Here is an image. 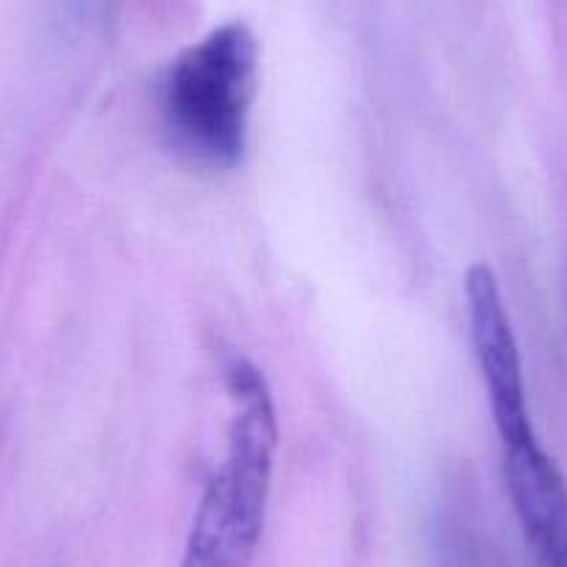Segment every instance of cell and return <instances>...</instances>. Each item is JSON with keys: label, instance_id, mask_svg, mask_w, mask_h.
Segmentation results:
<instances>
[{"label": "cell", "instance_id": "6da1fadb", "mask_svg": "<svg viewBox=\"0 0 567 567\" xmlns=\"http://www.w3.org/2000/svg\"><path fill=\"white\" fill-rule=\"evenodd\" d=\"M226 390V456L200 495L178 567H250L265 532L278 449L276 403L265 373L248 359L228 364Z\"/></svg>", "mask_w": 567, "mask_h": 567}, {"label": "cell", "instance_id": "3957f363", "mask_svg": "<svg viewBox=\"0 0 567 567\" xmlns=\"http://www.w3.org/2000/svg\"><path fill=\"white\" fill-rule=\"evenodd\" d=\"M467 326L471 346L487 392L489 414L501 449L537 437L528 412V390L523 379L520 346L512 329L509 309L498 278L487 265H473L465 276Z\"/></svg>", "mask_w": 567, "mask_h": 567}, {"label": "cell", "instance_id": "7a4b0ae2", "mask_svg": "<svg viewBox=\"0 0 567 567\" xmlns=\"http://www.w3.org/2000/svg\"><path fill=\"white\" fill-rule=\"evenodd\" d=\"M259 90V42L239 20L215 25L165 68L156 90L162 128L182 156L212 171L245 159Z\"/></svg>", "mask_w": 567, "mask_h": 567}, {"label": "cell", "instance_id": "277c9868", "mask_svg": "<svg viewBox=\"0 0 567 567\" xmlns=\"http://www.w3.org/2000/svg\"><path fill=\"white\" fill-rule=\"evenodd\" d=\"M504 482L539 567H567V478L539 437L506 445Z\"/></svg>", "mask_w": 567, "mask_h": 567}]
</instances>
